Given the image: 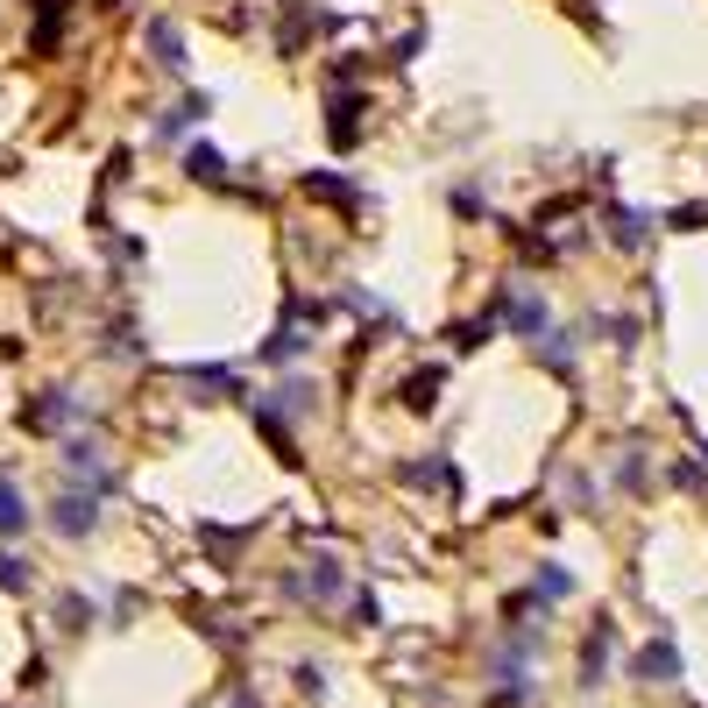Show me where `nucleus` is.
I'll use <instances>...</instances> for the list:
<instances>
[{"label":"nucleus","mask_w":708,"mask_h":708,"mask_svg":"<svg viewBox=\"0 0 708 708\" xmlns=\"http://www.w3.org/2000/svg\"><path fill=\"white\" fill-rule=\"evenodd\" d=\"M50 531H57V539H92V531H100V496H92V489H64L50 503Z\"/></svg>","instance_id":"nucleus-1"},{"label":"nucleus","mask_w":708,"mask_h":708,"mask_svg":"<svg viewBox=\"0 0 708 708\" xmlns=\"http://www.w3.org/2000/svg\"><path fill=\"white\" fill-rule=\"evenodd\" d=\"M71 418H79V397H71V390H36V405H22L29 432H64Z\"/></svg>","instance_id":"nucleus-2"},{"label":"nucleus","mask_w":708,"mask_h":708,"mask_svg":"<svg viewBox=\"0 0 708 708\" xmlns=\"http://www.w3.org/2000/svg\"><path fill=\"white\" fill-rule=\"evenodd\" d=\"M361 113H369V100L333 86V100H327V136H333V149H355V142H361Z\"/></svg>","instance_id":"nucleus-3"},{"label":"nucleus","mask_w":708,"mask_h":708,"mask_svg":"<svg viewBox=\"0 0 708 708\" xmlns=\"http://www.w3.org/2000/svg\"><path fill=\"white\" fill-rule=\"evenodd\" d=\"M57 453H64L71 475H86V482H92V496H113V468L100 461V439H64Z\"/></svg>","instance_id":"nucleus-4"},{"label":"nucleus","mask_w":708,"mask_h":708,"mask_svg":"<svg viewBox=\"0 0 708 708\" xmlns=\"http://www.w3.org/2000/svg\"><path fill=\"white\" fill-rule=\"evenodd\" d=\"M496 319H503L518 340H531V333H546L552 327V312H546V298H531V291H510L503 305H496Z\"/></svg>","instance_id":"nucleus-5"},{"label":"nucleus","mask_w":708,"mask_h":708,"mask_svg":"<svg viewBox=\"0 0 708 708\" xmlns=\"http://www.w3.org/2000/svg\"><path fill=\"white\" fill-rule=\"evenodd\" d=\"M630 674H638V680H652V687L680 680V645H674V638H652L638 659H630Z\"/></svg>","instance_id":"nucleus-6"},{"label":"nucleus","mask_w":708,"mask_h":708,"mask_svg":"<svg viewBox=\"0 0 708 708\" xmlns=\"http://www.w3.org/2000/svg\"><path fill=\"white\" fill-rule=\"evenodd\" d=\"M397 482H405V489H447V496H461V468L439 453V461H411V468H397Z\"/></svg>","instance_id":"nucleus-7"},{"label":"nucleus","mask_w":708,"mask_h":708,"mask_svg":"<svg viewBox=\"0 0 708 708\" xmlns=\"http://www.w3.org/2000/svg\"><path fill=\"white\" fill-rule=\"evenodd\" d=\"M298 596H312V602H340L348 596V574H340V560H312V574H298Z\"/></svg>","instance_id":"nucleus-8"},{"label":"nucleus","mask_w":708,"mask_h":708,"mask_svg":"<svg viewBox=\"0 0 708 708\" xmlns=\"http://www.w3.org/2000/svg\"><path fill=\"white\" fill-rule=\"evenodd\" d=\"M609 645H617V624H596V630H588V645H581V687H602Z\"/></svg>","instance_id":"nucleus-9"},{"label":"nucleus","mask_w":708,"mask_h":708,"mask_svg":"<svg viewBox=\"0 0 708 708\" xmlns=\"http://www.w3.org/2000/svg\"><path fill=\"white\" fill-rule=\"evenodd\" d=\"M191 121H206V100H199V92H191V100H178V107H163V113H157V142H178V136H185Z\"/></svg>","instance_id":"nucleus-10"},{"label":"nucleus","mask_w":708,"mask_h":708,"mask_svg":"<svg viewBox=\"0 0 708 708\" xmlns=\"http://www.w3.org/2000/svg\"><path fill=\"white\" fill-rule=\"evenodd\" d=\"M149 57H157L163 71H185V64H191V57H185V36L170 29V22H149Z\"/></svg>","instance_id":"nucleus-11"},{"label":"nucleus","mask_w":708,"mask_h":708,"mask_svg":"<svg viewBox=\"0 0 708 708\" xmlns=\"http://www.w3.org/2000/svg\"><path fill=\"white\" fill-rule=\"evenodd\" d=\"M29 531V503H22V489L0 475V539H22Z\"/></svg>","instance_id":"nucleus-12"},{"label":"nucleus","mask_w":708,"mask_h":708,"mask_svg":"<svg viewBox=\"0 0 708 708\" xmlns=\"http://www.w3.org/2000/svg\"><path fill=\"white\" fill-rule=\"evenodd\" d=\"M185 382H191V390H213V397H235V405L248 397V382L235 369H185Z\"/></svg>","instance_id":"nucleus-13"},{"label":"nucleus","mask_w":708,"mask_h":708,"mask_svg":"<svg viewBox=\"0 0 708 708\" xmlns=\"http://www.w3.org/2000/svg\"><path fill=\"white\" fill-rule=\"evenodd\" d=\"M57 36H64V0H43V14H36V36H29L36 57H50V50H57Z\"/></svg>","instance_id":"nucleus-14"},{"label":"nucleus","mask_w":708,"mask_h":708,"mask_svg":"<svg viewBox=\"0 0 708 708\" xmlns=\"http://www.w3.org/2000/svg\"><path fill=\"white\" fill-rule=\"evenodd\" d=\"M609 241H617V248L645 241V213H638V206H609Z\"/></svg>","instance_id":"nucleus-15"},{"label":"nucleus","mask_w":708,"mask_h":708,"mask_svg":"<svg viewBox=\"0 0 708 708\" xmlns=\"http://www.w3.org/2000/svg\"><path fill=\"white\" fill-rule=\"evenodd\" d=\"M439 382H447L439 369H418V376L405 382V411H432V405H439Z\"/></svg>","instance_id":"nucleus-16"},{"label":"nucleus","mask_w":708,"mask_h":708,"mask_svg":"<svg viewBox=\"0 0 708 708\" xmlns=\"http://www.w3.org/2000/svg\"><path fill=\"white\" fill-rule=\"evenodd\" d=\"M0 588H8V596H29L36 588V567L22 560V552H0Z\"/></svg>","instance_id":"nucleus-17"},{"label":"nucleus","mask_w":708,"mask_h":708,"mask_svg":"<svg viewBox=\"0 0 708 708\" xmlns=\"http://www.w3.org/2000/svg\"><path fill=\"white\" fill-rule=\"evenodd\" d=\"M185 170H191V178H199V185H227V163H220V149H191V157H185Z\"/></svg>","instance_id":"nucleus-18"},{"label":"nucleus","mask_w":708,"mask_h":708,"mask_svg":"<svg viewBox=\"0 0 708 708\" xmlns=\"http://www.w3.org/2000/svg\"><path fill=\"white\" fill-rule=\"evenodd\" d=\"M531 596H539V602H560V596H574V574H567V567H546L539 581H531Z\"/></svg>","instance_id":"nucleus-19"},{"label":"nucleus","mask_w":708,"mask_h":708,"mask_svg":"<svg viewBox=\"0 0 708 708\" xmlns=\"http://www.w3.org/2000/svg\"><path fill=\"white\" fill-rule=\"evenodd\" d=\"M447 340H453L461 355H475V348L489 340V319H461V327H447Z\"/></svg>","instance_id":"nucleus-20"},{"label":"nucleus","mask_w":708,"mask_h":708,"mask_svg":"<svg viewBox=\"0 0 708 708\" xmlns=\"http://www.w3.org/2000/svg\"><path fill=\"white\" fill-rule=\"evenodd\" d=\"M270 411H312V382H283Z\"/></svg>","instance_id":"nucleus-21"},{"label":"nucleus","mask_w":708,"mask_h":708,"mask_svg":"<svg viewBox=\"0 0 708 708\" xmlns=\"http://www.w3.org/2000/svg\"><path fill=\"white\" fill-rule=\"evenodd\" d=\"M57 617H64V630H86L92 624V602L86 596H64V602H57Z\"/></svg>","instance_id":"nucleus-22"},{"label":"nucleus","mask_w":708,"mask_h":708,"mask_svg":"<svg viewBox=\"0 0 708 708\" xmlns=\"http://www.w3.org/2000/svg\"><path fill=\"white\" fill-rule=\"evenodd\" d=\"M674 482H680V489H708V468H695V461H680V468H674Z\"/></svg>","instance_id":"nucleus-23"},{"label":"nucleus","mask_w":708,"mask_h":708,"mask_svg":"<svg viewBox=\"0 0 708 708\" xmlns=\"http://www.w3.org/2000/svg\"><path fill=\"white\" fill-rule=\"evenodd\" d=\"M227 708H262V701L248 695V687H235V695H227Z\"/></svg>","instance_id":"nucleus-24"}]
</instances>
